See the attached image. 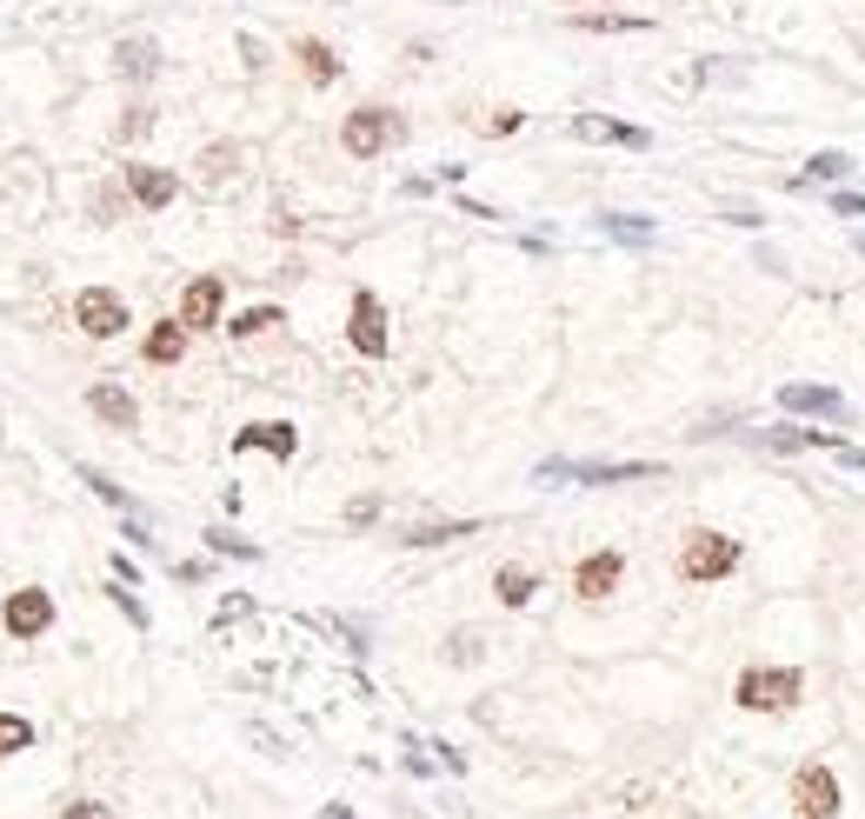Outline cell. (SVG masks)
<instances>
[{
    "label": "cell",
    "mask_w": 865,
    "mask_h": 819,
    "mask_svg": "<svg viewBox=\"0 0 865 819\" xmlns=\"http://www.w3.org/2000/svg\"><path fill=\"white\" fill-rule=\"evenodd\" d=\"M799 693H806L799 667H746L739 687H733V700L746 713H786V706H799Z\"/></svg>",
    "instance_id": "obj_1"
},
{
    "label": "cell",
    "mask_w": 865,
    "mask_h": 819,
    "mask_svg": "<svg viewBox=\"0 0 865 819\" xmlns=\"http://www.w3.org/2000/svg\"><path fill=\"white\" fill-rule=\"evenodd\" d=\"M733 566H739V540H726V533H713V527L685 533V546H679V573H685L692 587H706V580H726Z\"/></svg>",
    "instance_id": "obj_2"
},
{
    "label": "cell",
    "mask_w": 865,
    "mask_h": 819,
    "mask_svg": "<svg viewBox=\"0 0 865 819\" xmlns=\"http://www.w3.org/2000/svg\"><path fill=\"white\" fill-rule=\"evenodd\" d=\"M400 114L393 107H354V114H346L339 120V147L346 153H354V160H373V153H387L393 140H400Z\"/></svg>",
    "instance_id": "obj_3"
},
{
    "label": "cell",
    "mask_w": 865,
    "mask_h": 819,
    "mask_svg": "<svg viewBox=\"0 0 865 819\" xmlns=\"http://www.w3.org/2000/svg\"><path fill=\"white\" fill-rule=\"evenodd\" d=\"M73 326L86 341H114V334H127V300L114 287H86V293H73Z\"/></svg>",
    "instance_id": "obj_4"
},
{
    "label": "cell",
    "mask_w": 865,
    "mask_h": 819,
    "mask_svg": "<svg viewBox=\"0 0 865 819\" xmlns=\"http://www.w3.org/2000/svg\"><path fill=\"white\" fill-rule=\"evenodd\" d=\"M346 341H354V354H367V360H387V347H393V334H387V307H380V293H354V313H346Z\"/></svg>",
    "instance_id": "obj_5"
},
{
    "label": "cell",
    "mask_w": 865,
    "mask_h": 819,
    "mask_svg": "<svg viewBox=\"0 0 865 819\" xmlns=\"http://www.w3.org/2000/svg\"><path fill=\"white\" fill-rule=\"evenodd\" d=\"M793 812L799 819H839V780H832V766H799L793 773Z\"/></svg>",
    "instance_id": "obj_6"
},
{
    "label": "cell",
    "mask_w": 865,
    "mask_h": 819,
    "mask_svg": "<svg viewBox=\"0 0 865 819\" xmlns=\"http://www.w3.org/2000/svg\"><path fill=\"white\" fill-rule=\"evenodd\" d=\"M620 580H626V553H620V546H599V553H586V560L573 566V593H579V600L620 593Z\"/></svg>",
    "instance_id": "obj_7"
},
{
    "label": "cell",
    "mask_w": 865,
    "mask_h": 819,
    "mask_svg": "<svg viewBox=\"0 0 865 819\" xmlns=\"http://www.w3.org/2000/svg\"><path fill=\"white\" fill-rule=\"evenodd\" d=\"M0 626H8L14 639H41L54 626V600L41 587H21V593H8V607H0Z\"/></svg>",
    "instance_id": "obj_8"
},
{
    "label": "cell",
    "mask_w": 865,
    "mask_h": 819,
    "mask_svg": "<svg viewBox=\"0 0 865 819\" xmlns=\"http://www.w3.org/2000/svg\"><path fill=\"white\" fill-rule=\"evenodd\" d=\"M220 307H227V280L220 274H200L181 293V326H187V334H207V326H220Z\"/></svg>",
    "instance_id": "obj_9"
},
{
    "label": "cell",
    "mask_w": 865,
    "mask_h": 819,
    "mask_svg": "<svg viewBox=\"0 0 865 819\" xmlns=\"http://www.w3.org/2000/svg\"><path fill=\"white\" fill-rule=\"evenodd\" d=\"M666 466L653 460H620V466H566V460H546L540 480H586V486H613V480H659Z\"/></svg>",
    "instance_id": "obj_10"
},
{
    "label": "cell",
    "mask_w": 865,
    "mask_h": 819,
    "mask_svg": "<svg viewBox=\"0 0 865 819\" xmlns=\"http://www.w3.org/2000/svg\"><path fill=\"white\" fill-rule=\"evenodd\" d=\"M233 453H274V460H293V453H300V434H293V420H253V427L233 434Z\"/></svg>",
    "instance_id": "obj_11"
},
{
    "label": "cell",
    "mask_w": 865,
    "mask_h": 819,
    "mask_svg": "<svg viewBox=\"0 0 865 819\" xmlns=\"http://www.w3.org/2000/svg\"><path fill=\"white\" fill-rule=\"evenodd\" d=\"M86 406H94V414L107 420V427H140V400L127 393V387H114V380H94V387H86Z\"/></svg>",
    "instance_id": "obj_12"
},
{
    "label": "cell",
    "mask_w": 865,
    "mask_h": 819,
    "mask_svg": "<svg viewBox=\"0 0 865 819\" xmlns=\"http://www.w3.org/2000/svg\"><path fill=\"white\" fill-rule=\"evenodd\" d=\"M127 194H134L140 207H153V214H160L173 194H181V181H173L166 168H140V160H134V168H127Z\"/></svg>",
    "instance_id": "obj_13"
},
{
    "label": "cell",
    "mask_w": 865,
    "mask_h": 819,
    "mask_svg": "<svg viewBox=\"0 0 865 819\" xmlns=\"http://www.w3.org/2000/svg\"><path fill=\"white\" fill-rule=\"evenodd\" d=\"M573 134H579V140H620V147H653V134H646V127L606 120V114H573Z\"/></svg>",
    "instance_id": "obj_14"
},
{
    "label": "cell",
    "mask_w": 865,
    "mask_h": 819,
    "mask_svg": "<svg viewBox=\"0 0 865 819\" xmlns=\"http://www.w3.org/2000/svg\"><path fill=\"white\" fill-rule=\"evenodd\" d=\"M778 406H793V414H826V420H845V400L832 387H786Z\"/></svg>",
    "instance_id": "obj_15"
},
{
    "label": "cell",
    "mask_w": 865,
    "mask_h": 819,
    "mask_svg": "<svg viewBox=\"0 0 865 819\" xmlns=\"http://www.w3.org/2000/svg\"><path fill=\"white\" fill-rule=\"evenodd\" d=\"M181 354H187V326H181V320H160L153 334H147V360H153V367H173Z\"/></svg>",
    "instance_id": "obj_16"
},
{
    "label": "cell",
    "mask_w": 865,
    "mask_h": 819,
    "mask_svg": "<svg viewBox=\"0 0 865 819\" xmlns=\"http://www.w3.org/2000/svg\"><path fill=\"white\" fill-rule=\"evenodd\" d=\"M293 54H300V67H307L313 88H333V80H339V54H333L326 41H300Z\"/></svg>",
    "instance_id": "obj_17"
},
{
    "label": "cell",
    "mask_w": 865,
    "mask_h": 819,
    "mask_svg": "<svg viewBox=\"0 0 865 819\" xmlns=\"http://www.w3.org/2000/svg\"><path fill=\"white\" fill-rule=\"evenodd\" d=\"M533 587H540V580H533V566H499V573H493L499 607H527V600H533Z\"/></svg>",
    "instance_id": "obj_18"
},
{
    "label": "cell",
    "mask_w": 865,
    "mask_h": 819,
    "mask_svg": "<svg viewBox=\"0 0 865 819\" xmlns=\"http://www.w3.org/2000/svg\"><path fill=\"white\" fill-rule=\"evenodd\" d=\"M114 60H120V73L147 80V73L160 67V47H153V41H120V47H114Z\"/></svg>",
    "instance_id": "obj_19"
},
{
    "label": "cell",
    "mask_w": 865,
    "mask_h": 819,
    "mask_svg": "<svg viewBox=\"0 0 865 819\" xmlns=\"http://www.w3.org/2000/svg\"><path fill=\"white\" fill-rule=\"evenodd\" d=\"M267 326H280V307H253V313H233V320H227V334H233V341H253V334H267Z\"/></svg>",
    "instance_id": "obj_20"
},
{
    "label": "cell",
    "mask_w": 865,
    "mask_h": 819,
    "mask_svg": "<svg viewBox=\"0 0 865 819\" xmlns=\"http://www.w3.org/2000/svg\"><path fill=\"white\" fill-rule=\"evenodd\" d=\"M480 520H447V527H413L406 533V546H447V540H466Z\"/></svg>",
    "instance_id": "obj_21"
},
{
    "label": "cell",
    "mask_w": 865,
    "mask_h": 819,
    "mask_svg": "<svg viewBox=\"0 0 865 819\" xmlns=\"http://www.w3.org/2000/svg\"><path fill=\"white\" fill-rule=\"evenodd\" d=\"M34 747V726L21 719V713H0V760H8V753H27Z\"/></svg>",
    "instance_id": "obj_22"
},
{
    "label": "cell",
    "mask_w": 865,
    "mask_h": 819,
    "mask_svg": "<svg viewBox=\"0 0 865 819\" xmlns=\"http://www.w3.org/2000/svg\"><path fill=\"white\" fill-rule=\"evenodd\" d=\"M233 168H240V147H227V140H220V147H207V153H200V181H227V174H233Z\"/></svg>",
    "instance_id": "obj_23"
},
{
    "label": "cell",
    "mask_w": 865,
    "mask_h": 819,
    "mask_svg": "<svg viewBox=\"0 0 865 819\" xmlns=\"http://www.w3.org/2000/svg\"><path fill=\"white\" fill-rule=\"evenodd\" d=\"M579 27H592V34H639L653 21H639V14H579Z\"/></svg>",
    "instance_id": "obj_24"
},
{
    "label": "cell",
    "mask_w": 865,
    "mask_h": 819,
    "mask_svg": "<svg viewBox=\"0 0 865 819\" xmlns=\"http://www.w3.org/2000/svg\"><path fill=\"white\" fill-rule=\"evenodd\" d=\"M606 233H620V240H639V247L653 240V227H646V220H633V214H606Z\"/></svg>",
    "instance_id": "obj_25"
},
{
    "label": "cell",
    "mask_w": 865,
    "mask_h": 819,
    "mask_svg": "<svg viewBox=\"0 0 865 819\" xmlns=\"http://www.w3.org/2000/svg\"><path fill=\"white\" fill-rule=\"evenodd\" d=\"M845 168H852L845 153H812V160H806V174H812V181H839Z\"/></svg>",
    "instance_id": "obj_26"
},
{
    "label": "cell",
    "mask_w": 865,
    "mask_h": 819,
    "mask_svg": "<svg viewBox=\"0 0 865 819\" xmlns=\"http://www.w3.org/2000/svg\"><path fill=\"white\" fill-rule=\"evenodd\" d=\"M80 480H86V486H94V494H101V500H107V507H134V500H127V494H120V486H114V480H107V473H94V466H80Z\"/></svg>",
    "instance_id": "obj_27"
},
{
    "label": "cell",
    "mask_w": 865,
    "mask_h": 819,
    "mask_svg": "<svg viewBox=\"0 0 865 819\" xmlns=\"http://www.w3.org/2000/svg\"><path fill=\"white\" fill-rule=\"evenodd\" d=\"M214 540V553H240V560H260V546L253 540H233V533H207Z\"/></svg>",
    "instance_id": "obj_28"
},
{
    "label": "cell",
    "mask_w": 865,
    "mask_h": 819,
    "mask_svg": "<svg viewBox=\"0 0 865 819\" xmlns=\"http://www.w3.org/2000/svg\"><path fill=\"white\" fill-rule=\"evenodd\" d=\"M107 593H114V607H120V613H127V620H134V626H147V607H140V600H134V593H127V587H107Z\"/></svg>",
    "instance_id": "obj_29"
},
{
    "label": "cell",
    "mask_w": 865,
    "mask_h": 819,
    "mask_svg": "<svg viewBox=\"0 0 865 819\" xmlns=\"http://www.w3.org/2000/svg\"><path fill=\"white\" fill-rule=\"evenodd\" d=\"M519 127H527V114H512V107H499V114L486 120V134H519Z\"/></svg>",
    "instance_id": "obj_30"
},
{
    "label": "cell",
    "mask_w": 865,
    "mask_h": 819,
    "mask_svg": "<svg viewBox=\"0 0 865 819\" xmlns=\"http://www.w3.org/2000/svg\"><path fill=\"white\" fill-rule=\"evenodd\" d=\"M67 819H114V812H107L101 799H73V806H67Z\"/></svg>",
    "instance_id": "obj_31"
}]
</instances>
